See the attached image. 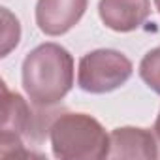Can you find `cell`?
Returning <instances> with one entry per match:
<instances>
[{"instance_id":"1","label":"cell","mask_w":160,"mask_h":160,"mask_svg":"<svg viewBox=\"0 0 160 160\" xmlns=\"http://www.w3.org/2000/svg\"><path fill=\"white\" fill-rule=\"evenodd\" d=\"M73 85V58L58 43H42L23 62V87L36 108L58 104Z\"/></svg>"},{"instance_id":"2","label":"cell","mask_w":160,"mask_h":160,"mask_svg":"<svg viewBox=\"0 0 160 160\" xmlns=\"http://www.w3.org/2000/svg\"><path fill=\"white\" fill-rule=\"evenodd\" d=\"M53 154L62 160H98L109 156V136L87 113H62L49 128Z\"/></svg>"},{"instance_id":"3","label":"cell","mask_w":160,"mask_h":160,"mask_svg":"<svg viewBox=\"0 0 160 160\" xmlns=\"http://www.w3.org/2000/svg\"><path fill=\"white\" fill-rule=\"evenodd\" d=\"M2 91V111H0V158H32L38 156L27 149V141H40L43 136L42 119L32 113L21 94L10 92L6 83Z\"/></svg>"},{"instance_id":"4","label":"cell","mask_w":160,"mask_h":160,"mask_svg":"<svg viewBox=\"0 0 160 160\" xmlns=\"http://www.w3.org/2000/svg\"><path fill=\"white\" fill-rule=\"evenodd\" d=\"M132 62L115 49H96L81 57L77 85L85 92L104 94L124 85L132 75Z\"/></svg>"},{"instance_id":"5","label":"cell","mask_w":160,"mask_h":160,"mask_svg":"<svg viewBox=\"0 0 160 160\" xmlns=\"http://www.w3.org/2000/svg\"><path fill=\"white\" fill-rule=\"evenodd\" d=\"M87 10V0H38L36 23L47 36H60L73 28Z\"/></svg>"},{"instance_id":"6","label":"cell","mask_w":160,"mask_h":160,"mask_svg":"<svg viewBox=\"0 0 160 160\" xmlns=\"http://www.w3.org/2000/svg\"><path fill=\"white\" fill-rule=\"evenodd\" d=\"M158 152L156 136L147 128L122 126L109 134V156L111 158H143L152 160Z\"/></svg>"},{"instance_id":"7","label":"cell","mask_w":160,"mask_h":160,"mask_svg":"<svg viewBox=\"0 0 160 160\" xmlns=\"http://www.w3.org/2000/svg\"><path fill=\"white\" fill-rule=\"evenodd\" d=\"M98 13L115 32H132L151 15V0H100Z\"/></svg>"},{"instance_id":"8","label":"cell","mask_w":160,"mask_h":160,"mask_svg":"<svg viewBox=\"0 0 160 160\" xmlns=\"http://www.w3.org/2000/svg\"><path fill=\"white\" fill-rule=\"evenodd\" d=\"M139 75L151 91L160 94V47L149 51L143 57L139 64Z\"/></svg>"},{"instance_id":"9","label":"cell","mask_w":160,"mask_h":160,"mask_svg":"<svg viewBox=\"0 0 160 160\" xmlns=\"http://www.w3.org/2000/svg\"><path fill=\"white\" fill-rule=\"evenodd\" d=\"M19 36H21L19 21L4 8L2 10V57H6L10 49L19 43Z\"/></svg>"},{"instance_id":"10","label":"cell","mask_w":160,"mask_h":160,"mask_svg":"<svg viewBox=\"0 0 160 160\" xmlns=\"http://www.w3.org/2000/svg\"><path fill=\"white\" fill-rule=\"evenodd\" d=\"M154 136H156V141H158V147H160V113H158L156 122H154Z\"/></svg>"},{"instance_id":"11","label":"cell","mask_w":160,"mask_h":160,"mask_svg":"<svg viewBox=\"0 0 160 160\" xmlns=\"http://www.w3.org/2000/svg\"><path fill=\"white\" fill-rule=\"evenodd\" d=\"M154 6H156V10L160 12V0H154Z\"/></svg>"}]
</instances>
